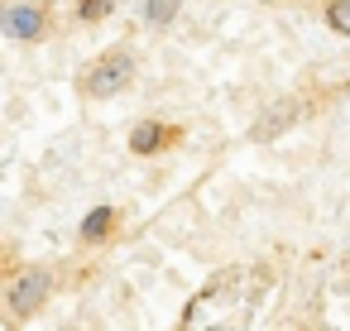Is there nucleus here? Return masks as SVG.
Instances as JSON below:
<instances>
[{"label": "nucleus", "instance_id": "nucleus-6", "mask_svg": "<svg viewBox=\"0 0 350 331\" xmlns=\"http://www.w3.org/2000/svg\"><path fill=\"white\" fill-rule=\"evenodd\" d=\"M178 5H183V0H144V20L149 25H173Z\"/></svg>", "mask_w": 350, "mask_h": 331}, {"label": "nucleus", "instance_id": "nucleus-5", "mask_svg": "<svg viewBox=\"0 0 350 331\" xmlns=\"http://www.w3.org/2000/svg\"><path fill=\"white\" fill-rule=\"evenodd\" d=\"M111 216H116V207H96V211L82 221V240H101V235L111 230Z\"/></svg>", "mask_w": 350, "mask_h": 331}, {"label": "nucleus", "instance_id": "nucleus-8", "mask_svg": "<svg viewBox=\"0 0 350 331\" xmlns=\"http://www.w3.org/2000/svg\"><path fill=\"white\" fill-rule=\"evenodd\" d=\"M106 10H111V0H82V10H77V15H82V20H101Z\"/></svg>", "mask_w": 350, "mask_h": 331}, {"label": "nucleus", "instance_id": "nucleus-3", "mask_svg": "<svg viewBox=\"0 0 350 331\" xmlns=\"http://www.w3.org/2000/svg\"><path fill=\"white\" fill-rule=\"evenodd\" d=\"M0 25H5V34H10V39L29 44V39H39V34H44V10H39V5H10Z\"/></svg>", "mask_w": 350, "mask_h": 331}, {"label": "nucleus", "instance_id": "nucleus-7", "mask_svg": "<svg viewBox=\"0 0 350 331\" xmlns=\"http://www.w3.org/2000/svg\"><path fill=\"white\" fill-rule=\"evenodd\" d=\"M326 25L350 39V0H331V5H326Z\"/></svg>", "mask_w": 350, "mask_h": 331}, {"label": "nucleus", "instance_id": "nucleus-1", "mask_svg": "<svg viewBox=\"0 0 350 331\" xmlns=\"http://www.w3.org/2000/svg\"><path fill=\"white\" fill-rule=\"evenodd\" d=\"M53 293V274L49 269H25L15 283H10V312L15 317H34Z\"/></svg>", "mask_w": 350, "mask_h": 331}, {"label": "nucleus", "instance_id": "nucleus-2", "mask_svg": "<svg viewBox=\"0 0 350 331\" xmlns=\"http://www.w3.org/2000/svg\"><path fill=\"white\" fill-rule=\"evenodd\" d=\"M130 72H135V58H130V53H116V58H106V63L87 77V92H92V96H111V92H120V87L130 82Z\"/></svg>", "mask_w": 350, "mask_h": 331}, {"label": "nucleus", "instance_id": "nucleus-4", "mask_svg": "<svg viewBox=\"0 0 350 331\" xmlns=\"http://www.w3.org/2000/svg\"><path fill=\"white\" fill-rule=\"evenodd\" d=\"M163 140H168V130H163V125H154V120H144V125H135L130 149H135V154H154V149H163Z\"/></svg>", "mask_w": 350, "mask_h": 331}]
</instances>
